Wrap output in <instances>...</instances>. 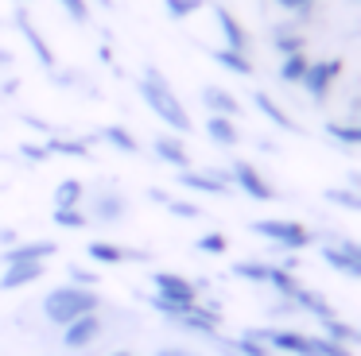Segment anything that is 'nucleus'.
Returning a JSON list of instances; mask_svg holds the SVG:
<instances>
[{
	"instance_id": "3",
	"label": "nucleus",
	"mask_w": 361,
	"mask_h": 356,
	"mask_svg": "<svg viewBox=\"0 0 361 356\" xmlns=\"http://www.w3.org/2000/svg\"><path fill=\"white\" fill-rule=\"evenodd\" d=\"M97 310H102V298H97L94 286H74V283L51 286L47 298H43V317L51 325H59V329L78 322L82 314H97Z\"/></svg>"
},
{
	"instance_id": "36",
	"label": "nucleus",
	"mask_w": 361,
	"mask_h": 356,
	"mask_svg": "<svg viewBox=\"0 0 361 356\" xmlns=\"http://www.w3.org/2000/svg\"><path fill=\"white\" fill-rule=\"evenodd\" d=\"M66 275H71L74 286H97V271L82 267V263H71V267H66Z\"/></svg>"
},
{
	"instance_id": "4",
	"label": "nucleus",
	"mask_w": 361,
	"mask_h": 356,
	"mask_svg": "<svg viewBox=\"0 0 361 356\" xmlns=\"http://www.w3.org/2000/svg\"><path fill=\"white\" fill-rule=\"evenodd\" d=\"M257 236L272 240L276 248H283V252H303V248L314 244V232L307 229V224L299 221H283V217H260V221L249 224Z\"/></svg>"
},
{
	"instance_id": "9",
	"label": "nucleus",
	"mask_w": 361,
	"mask_h": 356,
	"mask_svg": "<svg viewBox=\"0 0 361 356\" xmlns=\"http://www.w3.org/2000/svg\"><path fill=\"white\" fill-rule=\"evenodd\" d=\"M175 182H179L183 190L210 193V198H226V193H229L226 170H195V167H187V170H179V178H175Z\"/></svg>"
},
{
	"instance_id": "14",
	"label": "nucleus",
	"mask_w": 361,
	"mask_h": 356,
	"mask_svg": "<svg viewBox=\"0 0 361 356\" xmlns=\"http://www.w3.org/2000/svg\"><path fill=\"white\" fill-rule=\"evenodd\" d=\"M202 105L210 116H229V120H241L245 116V105L229 89H221V85H202Z\"/></svg>"
},
{
	"instance_id": "39",
	"label": "nucleus",
	"mask_w": 361,
	"mask_h": 356,
	"mask_svg": "<svg viewBox=\"0 0 361 356\" xmlns=\"http://www.w3.org/2000/svg\"><path fill=\"white\" fill-rule=\"evenodd\" d=\"M20 155H24V159H32V163H43V159H47V147H39V144H24V147H20Z\"/></svg>"
},
{
	"instance_id": "21",
	"label": "nucleus",
	"mask_w": 361,
	"mask_h": 356,
	"mask_svg": "<svg viewBox=\"0 0 361 356\" xmlns=\"http://www.w3.org/2000/svg\"><path fill=\"white\" fill-rule=\"evenodd\" d=\"M252 105H257V113H260V116H264V120H268V124H276V128H283V132H295V128H299V124H295V120H291V116H288V113H283V108H280V105H276V101H272V97H268V93H264V89H257V93H252Z\"/></svg>"
},
{
	"instance_id": "23",
	"label": "nucleus",
	"mask_w": 361,
	"mask_h": 356,
	"mask_svg": "<svg viewBox=\"0 0 361 356\" xmlns=\"http://www.w3.org/2000/svg\"><path fill=\"white\" fill-rule=\"evenodd\" d=\"M322 337H330V341H338V345L353 348V345L361 341V333L353 329L350 322H342L338 314H330V317H322Z\"/></svg>"
},
{
	"instance_id": "11",
	"label": "nucleus",
	"mask_w": 361,
	"mask_h": 356,
	"mask_svg": "<svg viewBox=\"0 0 361 356\" xmlns=\"http://www.w3.org/2000/svg\"><path fill=\"white\" fill-rule=\"evenodd\" d=\"M55 252H59L55 240H16L12 248L0 252V263H4V267H8V263H47Z\"/></svg>"
},
{
	"instance_id": "43",
	"label": "nucleus",
	"mask_w": 361,
	"mask_h": 356,
	"mask_svg": "<svg viewBox=\"0 0 361 356\" xmlns=\"http://www.w3.org/2000/svg\"><path fill=\"white\" fill-rule=\"evenodd\" d=\"M20 4H27V0H20Z\"/></svg>"
},
{
	"instance_id": "40",
	"label": "nucleus",
	"mask_w": 361,
	"mask_h": 356,
	"mask_svg": "<svg viewBox=\"0 0 361 356\" xmlns=\"http://www.w3.org/2000/svg\"><path fill=\"white\" fill-rule=\"evenodd\" d=\"M156 356H198V352H190V348H183V345H164Z\"/></svg>"
},
{
	"instance_id": "34",
	"label": "nucleus",
	"mask_w": 361,
	"mask_h": 356,
	"mask_svg": "<svg viewBox=\"0 0 361 356\" xmlns=\"http://www.w3.org/2000/svg\"><path fill=\"white\" fill-rule=\"evenodd\" d=\"M164 209L171 217H183V221H198V217H202V209H198L195 201H183V198H167Z\"/></svg>"
},
{
	"instance_id": "8",
	"label": "nucleus",
	"mask_w": 361,
	"mask_h": 356,
	"mask_svg": "<svg viewBox=\"0 0 361 356\" xmlns=\"http://www.w3.org/2000/svg\"><path fill=\"white\" fill-rule=\"evenodd\" d=\"M152 286H156V294L167 302H183V306H195L198 302V283H190L187 275H175V271H156V275H152Z\"/></svg>"
},
{
	"instance_id": "17",
	"label": "nucleus",
	"mask_w": 361,
	"mask_h": 356,
	"mask_svg": "<svg viewBox=\"0 0 361 356\" xmlns=\"http://www.w3.org/2000/svg\"><path fill=\"white\" fill-rule=\"evenodd\" d=\"M47 275V263H8L4 275H0V291H20V286H32Z\"/></svg>"
},
{
	"instance_id": "10",
	"label": "nucleus",
	"mask_w": 361,
	"mask_h": 356,
	"mask_svg": "<svg viewBox=\"0 0 361 356\" xmlns=\"http://www.w3.org/2000/svg\"><path fill=\"white\" fill-rule=\"evenodd\" d=\"M86 255L94 263H105V267H117V263H148L152 255L140 252V248H125V244H113V240H94L86 248Z\"/></svg>"
},
{
	"instance_id": "13",
	"label": "nucleus",
	"mask_w": 361,
	"mask_h": 356,
	"mask_svg": "<svg viewBox=\"0 0 361 356\" xmlns=\"http://www.w3.org/2000/svg\"><path fill=\"white\" fill-rule=\"evenodd\" d=\"M90 221H102V224H117L128 217V198L121 190H102L94 201H90Z\"/></svg>"
},
{
	"instance_id": "37",
	"label": "nucleus",
	"mask_w": 361,
	"mask_h": 356,
	"mask_svg": "<svg viewBox=\"0 0 361 356\" xmlns=\"http://www.w3.org/2000/svg\"><path fill=\"white\" fill-rule=\"evenodd\" d=\"M59 4L66 8V15H71L74 23H86L90 20V4H86V0H59Z\"/></svg>"
},
{
	"instance_id": "29",
	"label": "nucleus",
	"mask_w": 361,
	"mask_h": 356,
	"mask_svg": "<svg viewBox=\"0 0 361 356\" xmlns=\"http://www.w3.org/2000/svg\"><path fill=\"white\" fill-rule=\"evenodd\" d=\"M307 66H311V58H307L303 51H299V54H283V62H280V82L299 85V82H303V74H307Z\"/></svg>"
},
{
	"instance_id": "33",
	"label": "nucleus",
	"mask_w": 361,
	"mask_h": 356,
	"mask_svg": "<svg viewBox=\"0 0 361 356\" xmlns=\"http://www.w3.org/2000/svg\"><path fill=\"white\" fill-rule=\"evenodd\" d=\"M326 201L330 205H342V209H350V213H357L361 209V198H357V190H342V186H334V190H326Z\"/></svg>"
},
{
	"instance_id": "28",
	"label": "nucleus",
	"mask_w": 361,
	"mask_h": 356,
	"mask_svg": "<svg viewBox=\"0 0 361 356\" xmlns=\"http://www.w3.org/2000/svg\"><path fill=\"white\" fill-rule=\"evenodd\" d=\"M326 136L342 147H361V124L357 120H326Z\"/></svg>"
},
{
	"instance_id": "6",
	"label": "nucleus",
	"mask_w": 361,
	"mask_h": 356,
	"mask_svg": "<svg viewBox=\"0 0 361 356\" xmlns=\"http://www.w3.org/2000/svg\"><path fill=\"white\" fill-rule=\"evenodd\" d=\"M226 178H229V186H237L241 193H249L252 201H276V190L268 186V178L260 174L249 159H233L229 170H226Z\"/></svg>"
},
{
	"instance_id": "5",
	"label": "nucleus",
	"mask_w": 361,
	"mask_h": 356,
	"mask_svg": "<svg viewBox=\"0 0 361 356\" xmlns=\"http://www.w3.org/2000/svg\"><path fill=\"white\" fill-rule=\"evenodd\" d=\"M322 263H326L330 271H338V275L345 279H361V244L350 236H322V248H319Z\"/></svg>"
},
{
	"instance_id": "27",
	"label": "nucleus",
	"mask_w": 361,
	"mask_h": 356,
	"mask_svg": "<svg viewBox=\"0 0 361 356\" xmlns=\"http://www.w3.org/2000/svg\"><path fill=\"white\" fill-rule=\"evenodd\" d=\"M214 62H218V66H226L229 74H237V77H249V74H252V62H249V54H241V51H229V46H218V51H214Z\"/></svg>"
},
{
	"instance_id": "16",
	"label": "nucleus",
	"mask_w": 361,
	"mask_h": 356,
	"mask_svg": "<svg viewBox=\"0 0 361 356\" xmlns=\"http://www.w3.org/2000/svg\"><path fill=\"white\" fill-rule=\"evenodd\" d=\"M152 151H156V159L159 163H167V167H175V170H187L190 167V151H187V144H183V136H156V144H152Z\"/></svg>"
},
{
	"instance_id": "2",
	"label": "nucleus",
	"mask_w": 361,
	"mask_h": 356,
	"mask_svg": "<svg viewBox=\"0 0 361 356\" xmlns=\"http://www.w3.org/2000/svg\"><path fill=\"white\" fill-rule=\"evenodd\" d=\"M252 333L257 341H264L268 348L276 352H288V356H353V348L338 345L330 337H314V333H303V329H245Z\"/></svg>"
},
{
	"instance_id": "12",
	"label": "nucleus",
	"mask_w": 361,
	"mask_h": 356,
	"mask_svg": "<svg viewBox=\"0 0 361 356\" xmlns=\"http://www.w3.org/2000/svg\"><path fill=\"white\" fill-rule=\"evenodd\" d=\"M102 329H105V322L97 314H82L78 322L63 325V345L71 348V352H82V348H90L97 337H102Z\"/></svg>"
},
{
	"instance_id": "30",
	"label": "nucleus",
	"mask_w": 361,
	"mask_h": 356,
	"mask_svg": "<svg viewBox=\"0 0 361 356\" xmlns=\"http://www.w3.org/2000/svg\"><path fill=\"white\" fill-rule=\"evenodd\" d=\"M233 279H245V283H260L268 279V260H241L233 263Z\"/></svg>"
},
{
	"instance_id": "32",
	"label": "nucleus",
	"mask_w": 361,
	"mask_h": 356,
	"mask_svg": "<svg viewBox=\"0 0 361 356\" xmlns=\"http://www.w3.org/2000/svg\"><path fill=\"white\" fill-rule=\"evenodd\" d=\"M206 0H164V12L171 15V20H187V15L202 12Z\"/></svg>"
},
{
	"instance_id": "41",
	"label": "nucleus",
	"mask_w": 361,
	"mask_h": 356,
	"mask_svg": "<svg viewBox=\"0 0 361 356\" xmlns=\"http://www.w3.org/2000/svg\"><path fill=\"white\" fill-rule=\"evenodd\" d=\"M0 244L12 248V244H16V232H12V229H0Z\"/></svg>"
},
{
	"instance_id": "20",
	"label": "nucleus",
	"mask_w": 361,
	"mask_h": 356,
	"mask_svg": "<svg viewBox=\"0 0 361 356\" xmlns=\"http://www.w3.org/2000/svg\"><path fill=\"white\" fill-rule=\"evenodd\" d=\"M206 136H210L218 147H237L241 144V128H237V120H229V116H206Z\"/></svg>"
},
{
	"instance_id": "24",
	"label": "nucleus",
	"mask_w": 361,
	"mask_h": 356,
	"mask_svg": "<svg viewBox=\"0 0 361 356\" xmlns=\"http://www.w3.org/2000/svg\"><path fill=\"white\" fill-rule=\"evenodd\" d=\"M272 46L280 54H299L307 46V39H303V31L299 27H291V23H280V27H272Z\"/></svg>"
},
{
	"instance_id": "18",
	"label": "nucleus",
	"mask_w": 361,
	"mask_h": 356,
	"mask_svg": "<svg viewBox=\"0 0 361 356\" xmlns=\"http://www.w3.org/2000/svg\"><path fill=\"white\" fill-rule=\"evenodd\" d=\"M16 27H20V35L27 39V46H32V54L39 58V66L55 70V51H51V46H47V39L39 35V27L32 23V15H27V12H16Z\"/></svg>"
},
{
	"instance_id": "35",
	"label": "nucleus",
	"mask_w": 361,
	"mask_h": 356,
	"mask_svg": "<svg viewBox=\"0 0 361 356\" xmlns=\"http://www.w3.org/2000/svg\"><path fill=\"white\" fill-rule=\"evenodd\" d=\"M195 248H198V252H206V255H221L229 248V240L221 236V232H202V236L195 240Z\"/></svg>"
},
{
	"instance_id": "19",
	"label": "nucleus",
	"mask_w": 361,
	"mask_h": 356,
	"mask_svg": "<svg viewBox=\"0 0 361 356\" xmlns=\"http://www.w3.org/2000/svg\"><path fill=\"white\" fill-rule=\"evenodd\" d=\"M288 302H291V306H295V314H299V310H303V314L319 317V322H322V317H330V314H334V310H330V302L322 298L319 291H311V286H303V283H299V291L291 294Z\"/></svg>"
},
{
	"instance_id": "42",
	"label": "nucleus",
	"mask_w": 361,
	"mask_h": 356,
	"mask_svg": "<svg viewBox=\"0 0 361 356\" xmlns=\"http://www.w3.org/2000/svg\"><path fill=\"white\" fill-rule=\"evenodd\" d=\"M109 356H136V352H128V348H113Z\"/></svg>"
},
{
	"instance_id": "26",
	"label": "nucleus",
	"mask_w": 361,
	"mask_h": 356,
	"mask_svg": "<svg viewBox=\"0 0 361 356\" xmlns=\"http://www.w3.org/2000/svg\"><path fill=\"white\" fill-rule=\"evenodd\" d=\"M47 155H71V159H90V139H63V136H47Z\"/></svg>"
},
{
	"instance_id": "38",
	"label": "nucleus",
	"mask_w": 361,
	"mask_h": 356,
	"mask_svg": "<svg viewBox=\"0 0 361 356\" xmlns=\"http://www.w3.org/2000/svg\"><path fill=\"white\" fill-rule=\"evenodd\" d=\"M276 4H280L283 12H295V20H299V15H311L314 0H276Z\"/></svg>"
},
{
	"instance_id": "25",
	"label": "nucleus",
	"mask_w": 361,
	"mask_h": 356,
	"mask_svg": "<svg viewBox=\"0 0 361 356\" xmlns=\"http://www.w3.org/2000/svg\"><path fill=\"white\" fill-rule=\"evenodd\" d=\"M82 198H86L82 178H63L55 186V209H74V205H82Z\"/></svg>"
},
{
	"instance_id": "1",
	"label": "nucleus",
	"mask_w": 361,
	"mask_h": 356,
	"mask_svg": "<svg viewBox=\"0 0 361 356\" xmlns=\"http://www.w3.org/2000/svg\"><path fill=\"white\" fill-rule=\"evenodd\" d=\"M140 97H144V105H148L152 113H156L159 120H164L167 128L175 132V136H187V132L195 128V120H190L187 105L175 97V89L167 85V77L159 74L156 66L144 70V77H140Z\"/></svg>"
},
{
	"instance_id": "22",
	"label": "nucleus",
	"mask_w": 361,
	"mask_h": 356,
	"mask_svg": "<svg viewBox=\"0 0 361 356\" xmlns=\"http://www.w3.org/2000/svg\"><path fill=\"white\" fill-rule=\"evenodd\" d=\"M97 139H102V144H109V147H117V151H125V155L140 151V139H136L125 124H105V128L97 132Z\"/></svg>"
},
{
	"instance_id": "7",
	"label": "nucleus",
	"mask_w": 361,
	"mask_h": 356,
	"mask_svg": "<svg viewBox=\"0 0 361 356\" xmlns=\"http://www.w3.org/2000/svg\"><path fill=\"white\" fill-rule=\"evenodd\" d=\"M338 77H342V58H319V62L307 66V74H303V82H299V85L307 89V97H311V101H326Z\"/></svg>"
},
{
	"instance_id": "31",
	"label": "nucleus",
	"mask_w": 361,
	"mask_h": 356,
	"mask_svg": "<svg viewBox=\"0 0 361 356\" xmlns=\"http://www.w3.org/2000/svg\"><path fill=\"white\" fill-rule=\"evenodd\" d=\"M51 221H55L59 229H86L90 217H86V209H82V205H74V209H55Z\"/></svg>"
},
{
	"instance_id": "15",
	"label": "nucleus",
	"mask_w": 361,
	"mask_h": 356,
	"mask_svg": "<svg viewBox=\"0 0 361 356\" xmlns=\"http://www.w3.org/2000/svg\"><path fill=\"white\" fill-rule=\"evenodd\" d=\"M214 20H218V27H221V39H226V46H229V51H241V54H249V31H245V23L237 20V15L229 12L226 4H214Z\"/></svg>"
}]
</instances>
